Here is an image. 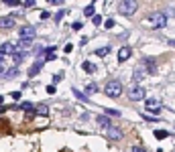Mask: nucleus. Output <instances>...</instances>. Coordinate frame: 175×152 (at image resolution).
Instances as JSON below:
<instances>
[{
	"label": "nucleus",
	"instance_id": "a211bd4d",
	"mask_svg": "<svg viewBox=\"0 0 175 152\" xmlns=\"http://www.w3.org/2000/svg\"><path fill=\"white\" fill-rule=\"evenodd\" d=\"M108 53H110V47H100V49H96V55H98V57H106Z\"/></svg>",
	"mask_w": 175,
	"mask_h": 152
},
{
	"label": "nucleus",
	"instance_id": "6ab92c4d",
	"mask_svg": "<svg viewBox=\"0 0 175 152\" xmlns=\"http://www.w3.org/2000/svg\"><path fill=\"white\" fill-rule=\"evenodd\" d=\"M82 67H84V71H86V73H94V71H96V67H94V63H90V61H86V63H84Z\"/></svg>",
	"mask_w": 175,
	"mask_h": 152
},
{
	"label": "nucleus",
	"instance_id": "f704fd0d",
	"mask_svg": "<svg viewBox=\"0 0 175 152\" xmlns=\"http://www.w3.org/2000/svg\"><path fill=\"white\" fill-rule=\"evenodd\" d=\"M4 71H6V69H2V67H0V79L4 77Z\"/></svg>",
	"mask_w": 175,
	"mask_h": 152
},
{
	"label": "nucleus",
	"instance_id": "0eeeda50",
	"mask_svg": "<svg viewBox=\"0 0 175 152\" xmlns=\"http://www.w3.org/2000/svg\"><path fill=\"white\" fill-rule=\"evenodd\" d=\"M104 134H106V138H110V140H120L122 138L120 128H116V126H112V124L104 128Z\"/></svg>",
	"mask_w": 175,
	"mask_h": 152
},
{
	"label": "nucleus",
	"instance_id": "dca6fc26",
	"mask_svg": "<svg viewBox=\"0 0 175 152\" xmlns=\"http://www.w3.org/2000/svg\"><path fill=\"white\" fill-rule=\"evenodd\" d=\"M167 136H169L167 130H155V138H157V140H165Z\"/></svg>",
	"mask_w": 175,
	"mask_h": 152
},
{
	"label": "nucleus",
	"instance_id": "393cba45",
	"mask_svg": "<svg viewBox=\"0 0 175 152\" xmlns=\"http://www.w3.org/2000/svg\"><path fill=\"white\" fill-rule=\"evenodd\" d=\"M92 23L96 24V27H100V24H102V16H100V14H94V16H92Z\"/></svg>",
	"mask_w": 175,
	"mask_h": 152
},
{
	"label": "nucleus",
	"instance_id": "6e6552de",
	"mask_svg": "<svg viewBox=\"0 0 175 152\" xmlns=\"http://www.w3.org/2000/svg\"><path fill=\"white\" fill-rule=\"evenodd\" d=\"M145 107H147V110H149V112H155V114H157V112H159V110H161V103H159V102H157V99H153V97H149V99H147V102H145Z\"/></svg>",
	"mask_w": 175,
	"mask_h": 152
},
{
	"label": "nucleus",
	"instance_id": "4c0bfd02",
	"mask_svg": "<svg viewBox=\"0 0 175 152\" xmlns=\"http://www.w3.org/2000/svg\"><path fill=\"white\" fill-rule=\"evenodd\" d=\"M2 102H4V97H2V95H0V103H2Z\"/></svg>",
	"mask_w": 175,
	"mask_h": 152
},
{
	"label": "nucleus",
	"instance_id": "39448f33",
	"mask_svg": "<svg viewBox=\"0 0 175 152\" xmlns=\"http://www.w3.org/2000/svg\"><path fill=\"white\" fill-rule=\"evenodd\" d=\"M19 37H20V41H25V43H33L35 37H37V30H35V27H31V24H25V27H20V30H19Z\"/></svg>",
	"mask_w": 175,
	"mask_h": 152
},
{
	"label": "nucleus",
	"instance_id": "4468645a",
	"mask_svg": "<svg viewBox=\"0 0 175 152\" xmlns=\"http://www.w3.org/2000/svg\"><path fill=\"white\" fill-rule=\"evenodd\" d=\"M98 91H100V89H98L96 83H88L86 85V95H94V93H98Z\"/></svg>",
	"mask_w": 175,
	"mask_h": 152
},
{
	"label": "nucleus",
	"instance_id": "aec40b11",
	"mask_svg": "<svg viewBox=\"0 0 175 152\" xmlns=\"http://www.w3.org/2000/svg\"><path fill=\"white\" fill-rule=\"evenodd\" d=\"M74 95L79 99V102H88V95H86V93H82V91H78V89H74Z\"/></svg>",
	"mask_w": 175,
	"mask_h": 152
},
{
	"label": "nucleus",
	"instance_id": "423d86ee",
	"mask_svg": "<svg viewBox=\"0 0 175 152\" xmlns=\"http://www.w3.org/2000/svg\"><path fill=\"white\" fill-rule=\"evenodd\" d=\"M129 97L130 102H140V99H145V89L140 85H132L129 89Z\"/></svg>",
	"mask_w": 175,
	"mask_h": 152
},
{
	"label": "nucleus",
	"instance_id": "72a5a7b5",
	"mask_svg": "<svg viewBox=\"0 0 175 152\" xmlns=\"http://www.w3.org/2000/svg\"><path fill=\"white\" fill-rule=\"evenodd\" d=\"M47 2H49V4H61L63 0H47Z\"/></svg>",
	"mask_w": 175,
	"mask_h": 152
},
{
	"label": "nucleus",
	"instance_id": "f8f14e48",
	"mask_svg": "<svg viewBox=\"0 0 175 152\" xmlns=\"http://www.w3.org/2000/svg\"><path fill=\"white\" fill-rule=\"evenodd\" d=\"M14 27V18L12 16H2L0 18V29H12Z\"/></svg>",
	"mask_w": 175,
	"mask_h": 152
},
{
	"label": "nucleus",
	"instance_id": "cd10ccee",
	"mask_svg": "<svg viewBox=\"0 0 175 152\" xmlns=\"http://www.w3.org/2000/svg\"><path fill=\"white\" fill-rule=\"evenodd\" d=\"M63 16H65V10H59L57 14H55V23H59V20L63 18Z\"/></svg>",
	"mask_w": 175,
	"mask_h": 152
},
{
	"label": "nucleus",
	"instance_id": "20e7f679",
	"mask_svg": "<svg viewBox=\"0 0 175 152\" xmlns=\"http://www.w3.org/2000/svg\"><path fill=\"white\" fill-rule=\"evenodd\" d=\"M136 8H139V2L136 0H122L120 4H118V12L124 16H130L136 12Z\"/></svg>",
	"mask_w": 175,
	"mask_h": 152
},
{
	"label": "nucleus",
	"instance_id": "f03ea898",
	"mask_svg": "<svg viewBox=\"0 0 175 152\" xmlns=\"http://www.w3.org/2000/svg\"><path fill=\"white\" fill-rule=\"evenodd\" d=\"M31 45V43H25V41H20V47H14V53L10 55L12 61H14V65H20L25 59H27V55H29V51H27V47Z\"/></svg>",
	"mask_w": 175,
	"mask_h": 152
},
{
	"label": "nucleus",
	"instance_id": "bb28decb",
	"mask_svg": "<svg viewBox=\"0 0 175 152\" xmlns=\"http://www.w3.org/2000/svg\"><path fill=\"white\" fill-rule=\"evenodd\" d=\"M104 114L106 116H120V112L118 110H104Z\"/></svg>",
	"mask_w": 175,
	"mask_h": 152
},
{
	"label": "nucleus",
	"instance_id": "e433bc0d",
	"mask_svg": "<svg viewBox=\"0 0 175 152\" xmlns=\"http://www.w3.org/2000/svg\"><path fill=\"white\" fill-rule=\"evenodd\" d=\"M2 61H4V55H2V53H0V63H2Z\"/></svg>",
	"mask_w": 175,
	"mask_h": 152
},
{
	"label": "nucleus",
	"instance_id": "7c9ffc66",
	"mask_svg": "<svg viewBox=\"0 0 175 152\" xmlns=\"http://www.w3.org/2000/svg\"><path fill=\"white\" fill-rule=\"evenodd\" d=\"M47 93L53 95V93H55V85H47Z\"/></svg>",
	"mask_w": 175,
	"mask_h": 152
},
{
	"label": "nucleus",
	"instance_id": "2eb2a0df",
	"mask_svg": "<svg viewBox=\"0 0 175 152\" xmlns=\"http://www.w3.org/2000/svg\"><path fill=\"white\" fill-rule=\"evenodd\" d=\"M53 59H55V47L45 49V61H53Z\"/></svg>",
	"mask_w": 175,
	"mask_h": 152
},
{
	"label": "nucleus",
	"instance_id": "c9c22d12",
	"mask_svg": "<svg viewBox=\"0 0 175 152\" xmlns=\"http://www.w3.org/2000/svg\"><path fill=\"white\" fill-rule=\"evenodd\" d=\"M2 112H4V106H2V103H0V114H2Z\"/></svg>",
	"mask_w": 175,
	"mask_h": 152
},
{
	"label": "nucleus",
	"instance_id": "a878e982",
	"mask_svg": "<svg viewBox=\"0 0 175 152\" xmlns=\"http://www.w3.org/2000/svg\"><path fill=\"white\" fill-rule=\"evenodd\" d=\"M4 4H8V6H19V4H23L20 0H2Z\"/></svg>",
	"mask_w": 175,
	"mask_h": 152
},
{
	"label": "nucleus",
	"instance_id": "4be33fe9",
	"mask_svg": "<svg viewBox=\"0 0 175 152\" xmlns=\"http://www.w3.org/2000/svg\"><path fill=\"white\" fill-rule=\"evenodd\" d=\"M84 14H86V16H94V4H88V6L84 8Z\"/></svg>",
	"mask_w": 175,
	"mask_h": 152
},
{
	"label": "nucleus",
	"instance_id": "f3484780",
	"mask_svg": "<svg viewBox=\"0 0 175 152\" xmlns=\"http://www.w3.org/2000/svg\"><path fill=\"white\" fill-rule=\"evenodd\" d=\"M98 124H100L102 128H106V126H110V118H106L104 114H102V116H98Z\"/></svg>",
	"mask_w": 175,
	"mask_h": 152
},
{
	"label": "nucleus",
	"instance_id": "b1692460",
	"mask_svg": "<svg viewBox=\"0 0 175 152\" xmlns=\"http://www.w3.org/2000/svg\"><path fill=\"white\" fill-rule=\"evenodd\" d=\"M47 112H49V110H47V106H45V103H41V106L37 107V114H41V116H47Z\"/></svg>",
	"mask_w": 175,
	"mask_h": 152
},
{
	"label": "nucleus",
	"instance_id": "1a4fd4ad",
	"mask_svg": "<svg viewBox=\"0 0 175 152\" xmlns=\"http://www.w3.org/2000/svg\"><path fill=\"white\" fill-rule=\"evenodd\" d=\"M130 55H132L130 47H122V49L118 51V63H124V61H129Z\"/></svg>",
	"mask_w": 175,
	"mask_h": 152
},
{
	"label": "nucleus",
	"instance_id": "ddd939ff",
	"mask_svg": "<svg viewBox=\"0 0 175 152\" xmlns=\"http://www.w3.org/2000/svg\"><path fill=\"white\" fill-rule=\"evenodd\" d=\"M145 65H147V71L149 73H155L157 71V63H155V61H153V59H145Z\"/></svg>",
	"mask_w": 175,
	"mask_h": 152
},
{
	"label": "nucleus",
	"instance_id": "c85d7f7f",
	"mask_svg": "<svg viewBox=\"0 0 175 152\" xmlns=\"http://www.w3.org/2000/svg\"><path fill=\"white\" fill-rule=\"evenodd\" d=\"M23 6H27V8L35 6V0H23Z\"/></svg>",
	"mask_w": 175,
	"mask_h": 152
},
{
	"label": "nucleus",
	"instance_id": "f257e3e1",
	"mask_svg": "<svg viewBox=\"0 0 175 152\" xmlns=\"http://www.w3.org/2000/svg\"><path fill=\"white\" fill-rule=\"evenodd\" d=\"M122 91H124V87H122V83L118 79H112L104 85V93L108 95V97H120Z\"/></svg>",
	"mask_w": 175,
	"mask_h": 152
},
{
	"label": "nucleus",
	"instance_id": "7ed1b4c3",
	"mask_svg": "<svg viewBox=\"0 0 175 152\" xmlns=\"http://www.w3.org/2000/svg\"><path fill=\"white\" fill-rule=\"evenodd\" d=\"M149 24H151L153 29H165L167 27V14H165V12H153V14L149 16Z\"/></svg>",
	"mask_w": 175,
	"mask_h": 152
},
{
	"label": "nucleus",
	"instance_id": "c756f323",
	"mask_svg": "<svg viewBox=\"0 0 175 152\" xmlns=\"http://www.w3.org/2000/svg\"><path fill=\"white\" fill-rule=\"evenodd\" d=\"M104 27H106V29H114V20H112V18H108V20L104 23Z\"/></svg>",
	"mask_w": 175,
	"mask_h": 152
},
{
	"label": "nucleus",
	"instance_id": "9d476101",
	"mask_svg": "<svg viewBox=\"0 0 175 152\" xmlns=\"http://www.w3.org/2000/svg\"><path fill=\"white\" fill-rule=\"evenodd\" d=\"M0 53H2L4 57H10V55L14 53V45H12V43H2V45H0Z\"/></svg>",
	"mask_w": 175,
	"mask_h": 152
},
{
	"label": "nucleus",
	"instance_id": "412c9836",
	"mask_svg": "<svg viewBox=\"0 0 175 152\" xmlns=\"http://www.w3.org/2000/svg\"><path fill=\"white\" fill-rule=\"evenodd\" d=\"M16 73H19V69L12 67L10 71H4V77H6V79H10V77H14V75H16Z\"/></svg>",
	"mask_w": 175,
	"mask_h": 152
},
{
	"label": "nucleus",
	"instance_id": "5701e85b",
	"mask_svg": "<svg viewBox=\"0 0 175 152\" xmlns=\"http://www.w3.org/2000/svg\"><path fill=\"white\" fill-rule=\"evenodd\" d=\"M143 77H145V73H143V71H139V69H136V71L132 73V79H134V81H140Z\"/></svg>",
	"mask_w": 175,
	"mask_h": 152
},
{
	"label": "nucleus",
	"instance_id": "473e14b6",
	"mask_svg": "<svg viewBox=\"0 0 175 152\" xmlns=\"http://www.w3.org/2000/svg\"><path fill=\"white\" fill-rule=\"evenodd\" d=\"M74 51V45H65V53H71Z\"/></svg>",
	"mask_w": 175,
	"mask_h": 152
},
{
	"label": "nucleus",
	"instance_id": "2f4dec72",
	"mask_svg": "<svg viewBox=\"0 0 175 152\" xmlns=\"http://www.w3.org/2000/svg\"><path fill=\"white\" fill-rule=\"evenodd\" d=\"M10 95H12V99H20V91H12Z\"/></svg>",
	"mask_w": 175,
	"mask_h": 152
},
{
	"label": "nucleus",
	"instance_id": "9b49d317",
	"mask_svg": "<svg viewBox=\"0 0 175 152\" xmlns=\"http://www.w3.org/2000/svg\"><path fill=\"white\" fill-rule=\"evenodd\" d=\"M41 69H43V61H35V63L31 65V69H29V77H35Z\"/></svg>",
	"mask_w": 175,
	"mask_h": 152
}]
</instances>
